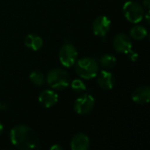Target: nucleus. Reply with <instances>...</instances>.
I'll return each instance as SVG.
<instances>
[{
	"label": "nucleus",
	"mask_w": 150,
	"mask_h": 150,
	"mask_svg": "<svg viewBox=\"0 0 150 150\" xmlns=\"http://www.w3.org/2000/svg\"><path fill=\"white\" fill-rule=\"evenodd\" d=\"M142 6L146 8L148 11H149L150 8V0H143L142 1Z\"/></svg>",
	"instance_id": "nucleus-18"
},
{
	"label": "nucleus",
	"mask_w": 150,
	"mask_h": 150,
	"mask_svg": "<svg viewBox=\"0 0 150 150\" xmlns=\"http://www.w3.org/2000/svg\"><path fill=\"white\" fill-rule=\"evenodd\" d=\"M46 82L51 89L64 90L69 86L71 79L68 72L64 69H53L47 73Z\"/></svg>",
	"instance_id": "nucleus-3"
},
{
	"label": "nucleus",
	"mask_w": 150,
	"mask_h": 150,
	"mask_svg": "<svg viewBox=\"0 0 150 150\" xmlns=\"http://www.w3.org/2000/svg\"><path fill=\"white\" fill-rule=\"evenodd\" d=\"M122 11L126 19L132 24L140 23L145 15L142 4L135 1H127L122 7Z\"/></svg>",
	"instance_id": "nucleus-4"
},
{
	"label": "nucleus",
	"mask_w": 150,
	"mask_h": 150,
	"mask_svg": "<svg viewBox=\"0 0 150 150\" xmlns=\"http://www.w3.org/2000/svg\"><path fill=\"white\" fill-rule=\"evenodd\" d=\"M76 72L83 79H92L97 76L99 71L98 62L91 57H83L76 62Z\"/></svg>",
	"instance_id": "nucleus-2"
},
{
	"label": "nucleus",
	"mask_w": 150,
	"mask_h": 150,
	"mask_svg": "<svg viewBox=\"0 0 150 150\" xmlns=\"http://www.w3.org/2000/svg\"><path fill=\"white\" fill-rule=\"evenodd\" d=\"M59 99L58 94L52 90H44L42 91L38 98V100L40 102V104L45 107V108H51L53 107L54 105L57 104Z\"/></svg>",
	"instance_id": "nucleus-10"
},
{
	"label": "nucleus",
	"mask_w": 150,
	"mask_h": 150,
	"mask_svg": "<svg viewBox=\"0 0 150 150\" xmlns=\"http://www.w3.org/2000/svg\"><path fill=\"white\" fill-rule=\"evenodd\" d=\"M97 76H98V84L101 89L105 91H109L114 87L116 79L112 73L104 69L101 70L100 72L98 71Z\"/></svg>",
	"instance_id": "nucleus-9"
},
{
	"label": "nucleus",
	"mask_w": 150,
	"mask_h": 150,
	"mask_svg": "<svg viewBox=\"0 0 150 150\" xmlns=\"http://www.w3.org/2000/svg\"><path fill=\"white\" fill-rule=\"evenodd\" d=\"M29 79L34 85H37V86H42L46 83V77L44 74L39 70L32 71L29 75Z\"/></svg>",
	"instance_id": "nucleus-16"
},
{
	"label": "nucleus",
	"mask_w": 150,
	"mask_h": 150,
	"mask_svg": "<svg viewBox=\"0 0 150 150\" xmlns=\"http://www.w3.org/2000/svg\"><path fill=\"white\" fill-rule=\"evenodd\" d=\"M95 106V98L91 94H83L74 102V110L77 114L85 115L90 113Z\"/></svg>",
	"instance_id": "nucleus-6"
},
{
	"label": "nucleus",
	"mask_w": 150,
	"mask_h": 150,
	"mask_svg": "<svg viewBox=\"0 0 150 150\" xmlns=\"http://www.w3.org/2000/svg\"><path fill=\"white\" fill-rule=\"evenodd\" d=\"M24 43L26 47L33 50V51H37L40 50L42 46H43V40L40 36L34 34V33H30L28 35L25 36Z\"/></svg>",
	"instance_id": "nucleus-13"
},
{
	"label": "nucleus",
	"mask_w": 150,
	"mask_h": 150,
	"mask_svg": "<svg viewBox=\"0 0 150 150\" xmlns=\"http://www.w3.org/2000/svg\"><path fill=\"white\" fill-rule=\"evenodd\" d=\"M111 20L105 15L97 17L92 23V32L98 37H105L111 28Z\"/></svg>",
	"instance_id": "nucleus-8"
},
{
	"label": "nucleus",
	"mask_w": 150,
	"mask_h": 150,
	"mask_svg": "<svg viewBox=\"0 0 150 150\" xmlns=\"http://www.w3.org/2000/svg\"><path fill=\"white\" fill-rule=\"evenodd\" d=\"M78 58V52L76 47L70 43L64 44L59 52V60L62 65L66 68H69L75 65Z\"/></svg>",
	"instance_id": "nucleus-5"
},
{
	"label": "nucleus",
	"mask_w": 150,
	"mask_h": 150,
	"mask_svg": "<svg viewBox=\"0 0 150 150\" xmlns=\"http://www.w3.org/2000/svg\"><path fill=\"white\" fill-rule=\"evenodd\" d=\"M2 110V104H1V102H0V111Z\"/></svg>",
	"instance_id": "nucleus-21"
},
{
	"label": "nucleus",
	"mask_w": 150,
	"mask_h": 150,
	"mask_svg": "<svg viewBox=\"0 0 150 150\" xmlns=\"http://www.w3.org/2000/svg\"><path fill=\"white\" fill-rule=\"evenodd\" d=\"M91 145L88 135L83 133L75 134L70 141V149L72 150H87Z\"/></svg>",
	"instance_id": "nucleus-11"
},
{
	"label": "nucleus",
	"mask_w": 150,
	"mask_h": 150,
	"mask_svg": "<svg viewBox=\"0 0 150 150\" xmlns=\"http://www.w3.org/2000/svg\"><path fill=\"white\" fill-rule=\"evenodd\" d=\"M116 63H117V59L112 54H105L102 55L100 58V65L105 69H112L116 65Z\"/></svg>",
	"instance_id": "nucleus-15"
},
{
	"label": "nucleus",
	"mask_w": 150,
	"mask_h": 150,
	"mask_svg": "<svg viewBox=\"0 0 150 150\" xmlns=\"http://www.w3.org/2000/svg\"><path fill=\"white\" fill-rule=\"evenodd\" d=\"M132 99L139 105L148 104L150 100V88L148 85H143L136 88L132 93Z\"/></svg>",
	"instance_id": "nucleus-12"
},
{
	"label": "nucleus",
	"mask_w": 150,
	"mask_h": 150,
	"mask_svg": "<svg viewBox=\"0 0 150 150\" xmlns=\"http://www.w3.org/2000/svg\"><path fill=\"white\" fill-rule=\"evenodd\" d=\"M10 140L14 147L22 150L34 149L38 146V135L28 126L18 125L10 131Z\"/></svg>",
	"instance_id": "nucleus-1"
},
{
	"label": "nucleus",
	"mask_w": 150,
	"mask_h": 150,
	"mask_svg": "<svg viewBox=\"0 0 150 150\" xmlns=\"http://www.w3.org/2000/svg\"><path fill=\"white\" fill-rule=\"evenodd\" d=\"M71 88L74 91L77 93H83L86 91V85L81 79H75L70 82Z\"/></svg>",
	"instance_id": "nucleus-17"
},
{
	"label": "nucleus",
	"mask_w": 150,
	"mask_h": 150,
	"mask_svg": "<svg viewBox=\"0 0 150 150\" xmlns=\"http://www.w3.org/2000/svg\"><path fill=\"white\" fill-rule=\"evenodd\" d=\"M130 35L133 39L136 40H142L148 36V31L143 25H135L131 28Z\"/></svg>",
	"instance_id": "nucleus-14"
},
{
	"label": "nucleus",
	"mask_w": 150,
	"mask_h": 150,
	"mask_svg": "<svg viewBox=\"0 0 150 150\" xmlns=\"http://www.w3.org/2000/svg\"><path fill=\"white\" fill-rule=\"evenodd\" d=\"M50 149L51 150H62V148L61 146L57 145V144H54V145H53L52 147H50Z\"/></svg>",
	"instance_id": "nucleus-19"
},
{
	"label": "nucleus",
	"mask_w": 150,
	"mask_h": 150,
	"mask_svg": "<svg viewBox=\"0 0 150 150\" xmlns=\"http://www.w3.org/2000/svg\"><path fill=\"white\" fill-rule=\"evenodd\" d=\"M3 131H4V126H3V124L0 122V135L2 134Z\"/></svg>",
	"instance_id": "nucleus-20"
},
{
	"label": "nucleus",
	"mask_w": 150,
	"mask_h": 150,
	"mask_svg": "<svg viewBox=\"0 0 150 150\" xmlns=\"http://www.w3.org/2000/svg\"><path fill=\"white\" fill-rule=\"evenodd\" d=\"M113 47L119 53L123 54H130L133 53L132 51V41L129 36L124 33H120L116 34L113 38Z\"/></svg>",
	"instance_id": "nucleus-7"
}]
</instances>
